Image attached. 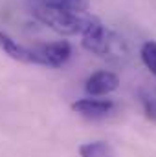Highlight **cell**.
Returning <instances> with one entry per match:
<instances>
[{"label":"cell","instance_id":"cell-6","mask_svg":"<svg viewBox=\"0 0 156 157\" xmlns=\"http://www.w3.org/2000/svg\"><path fill=\"white\" fill-rule=\"evenodd\" d=\"M72 110L86 119H103L114 110V102L97 99H81L72 104Z\"/></svg>","mask_w":156,"mask_h":157},{"label":"cell","instance_id":"cell-8","mask_svg":"<svg viewBox=\"0 0 156 157\" xmlns=\"http://www.w3.org/2000/svg\"><path fill=\"white\" fill-rule=\"evenodd\" d=\"M39 2L66 9V11H74V13H84L88 9V0H39Z\"/></svg>","mask_w":156,"mask_h":157},{"label":"cell","instance_id":"cell-9","mask_svg":"<svg viewBox=\"0 0 156 157\" xmlns=\"http://www.w3.org/2000/svg\"><path fill=\"white\" fill-rule=\"evenodd\" d=\"M142 60L143 64L147 66V70L156 75V42L154 40H149L142 46Z\"/></svg>","mask_w":156,"mask_h":157},{"label":"cell","instance_id":"cell-5","mask_svg":"<svg viewBox=\"0 0 156 157\" xmlns=\"http://www.w3.org/2000/svg\"><path fill=\"white\" fill-rule=\"evenodd\" d=\"M117 86H119V77L112 71L103 70V71L92 73L86 78L84 90L90 95H107V93H112L114 90H117Z\"/></svg>","mask_w":156,"mask_h":157},{"label":"cell","instance_id":"cell-3","mask_svg":"<svg viewBox=\"0 0 156 157\" xmlns=\"http://www.w3.org/2000/svg\"><path fill=\"white\" fill-rule=\"evenodd\" d=\"M33 49L39 59V66H48V68H61L72 57V44L66 40L35 44Z\"/></svg>","mask_w":156,"mask_h":157},{"label":"cell","instance_id":"cell-1","mask_svg":"<svg viewBox=\"0 0 156 157\" xmlns=\"http://www.w3.org/2000/svg\"><path fill=\"white\" fill-rule=\"evenodd\" d=\"M31 13L44 26H48L55 33L66 35V37L83 33V29L86 28V24L90 20V17L84 15V13L66 11V9H61V7H53V6L42 4L39 0L31 2Z\"/></svg>","mask_w":156,"mask_h":157},{"label":"cell","instance_id":"cell-4","mask_svg":"<svg viewBox=\"0 0 156 157\" xmlns=\"http://www.w3.org/2000/svg\"><path fill=\"white\" fill-rule=\"evenodd\" d=\"M0 49L9 55L13 60L24 62V64H39V59L35 55V49L24 44H18L15 39H11L7 33L0 31Z\"/></svg>","mask_w":156,"mask_h":157},{"label":"cell","instance_id":"cell-2","mask_svg":"<svg viewBox=\"0 0 156 157\" xmlns=\"http://www.w3.org/2000/svg\"><path fill=\"white\" fill-rule=\"evenodd\" d=\"M83 48L97 57H109L114 53V46L117 44L116 35L107 29L96 17H90L86 28L83 29Z\"/></svg>","mask_w":156,"mask_h":157},{"label":"cell","instance_id":"cell-7","mask_svg":"<svg viewBox=\"0 0 156 157\" xmlns=\"http://www.w3.org/2000/svg\"><path fill=\"white\" fill-rule=\"evenodd\" d=\"M81 157H112V148L103 141H94L79 146Z\"/></svg>","mask_w":156,"mask_h":157}]
</instances>
